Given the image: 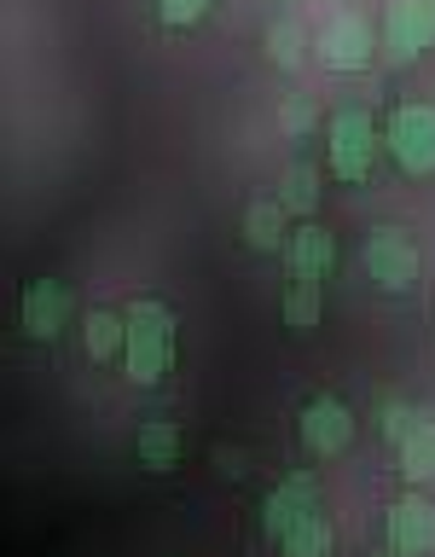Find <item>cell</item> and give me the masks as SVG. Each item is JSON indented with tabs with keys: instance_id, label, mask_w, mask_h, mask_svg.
<instances>
[{
	"instance_id": "cell-15",
	"label": "cell",
	"mask_w": 435,
	"mask_h": 557,
	"mask_svg": "<svg viewBox=\"0 0 435 557\" xmlns=\"http://www.w3.org/2000/svg\"><path fill=\"white\" fill-rule=\"evenodd\" d=\"M400 476L407 482H435V418H424V424L400 442Z\"/></svg>"
},
{
	"instance_id": "cell-8",
	"label": "cell",
	"mask_w": 435,
	"mask_h": 557,
	"mask_svg": "<svg viewBox=\"0 0 435 557\" xmlns=\"http://www.w3.org/2000/svg\"><path fill=\"white\" fill-rule=\"evenodd\" d=\"M389 552H400V557L435 552V505L424 494H407L389 505Z\"/></svg>"
},
{
	"instance_id": "cell-19",
	"label": "cell",
	"mask_w": 435,
	"mask_h": 557,
	"mask_svg": "<svg viewBox=\"0 0 435 557\" xmlns=\"http://www.w3.org/2000/svg\"><path fill=\"white\" fill-rule=\"evenodd\" d=\"M302 52H308V29L296 24V17H278V24L268 29V59L278 70H296V64H302Z\"/></svg>"
},
{
	"instance_id": "cell-22",
	"label": "cell",
	"mask_w": 435,
	"mask_h": 557,
	"mask_svg": "<svg viewBox=\"0 0 435 557\" xmlns=\"http://www.w3.org/2000/svg\"><path fill=\"white\" fill-rule=\"evenodd\" d=\"M209 0H157V17H163L169 29H181V24H198Z\"/></svg>"
},
{
	"instance_id": "cell-24",
	"label": "cell",
	"mask_w": 435,
	"mask_h": 557,
	"mask_svg": "<svg viewBox=\"0 0 435 557\" xmlns=\"http://www.w3.org/2000/svg\"><path fill=\"white\" fill-rule=\"evenodd\" d=\"M377 557H400V552H377Z\"/></svg>"
},
{
	"instance_id": "cell-1",
	"label": "cell",
	"mask_w": 435,
	"mask_h": 557,
	"mask_svg": "<svg viewBox=\"0 0 435 557\" xmlns=\"http://www.w3.org/2000/svg\"><path fill=\"white\" fill-rule=\"evenodd\" d=\"M174 360V320L163 302H134L128 308V348H122V366H128L134 383H157L163 366Z\"/></svg>"
},
{
	"instance_id": "cell-23",
	"label": "cell",
	"mask_w": 435,
	"mask_h": 557,
	"mask_svg": "<svg viewBox=\"0 0 435 557\" xmlns=\"http://www.w3.org/2000/svg\"><path fill=\"white\" fill-rule=\"evenodd\" d=\"M215 465L226 470V476H244V453L238 447H215Z\"/></svg>"
},
{
	"instance_id": "cell-13",
	"label": "cell",
	"mask_w": 435,
	"mask_h": 557,
	"mask_svg": "<svg viewBox=\"0 0 435 557\" xmlns=\"http://www.w3.org/2000/svg\"><path fill=\"white\" fill-rule=\"evenodd\" d=\"M134 453L146 470H174V459H181V430H174V418H146Z\"/></svg>"
},
{
	"instance_id": "cell-3",
	"label": "cell",
	"mask_w": 435,
	"mask_h": 557,
	"mask_svg": "<svg viewBox=\"0 0 435 557\" xmlns=\"http://www.w3.org/2000/svg\"><path fill=\"white\" fill-rule=\"evenodd\" d=\"M365 273H372L383 290H407L418 278V244L400 233V226H372V233H365Z\"/></svg>"
},
{
	"instance_id": "cell-21",
	"label": "cell",
	"mask_w": 435,
	"mask_h": 557,
	"mask_svg": "<svg viewBox=\"0 0 435 557\" xmlns=\"http://www.w3.org/2000/svg\"><path fill=\"white\" fill-rule=\"evenodd\" d=\"M313 116H320V111H313V99H308V94H290L285 104H278V128H285V134H308V128H313Z\"/></svg>"
},
{
	"instance_id": "cell-11",
	"label": "cell",
	"mask_w": 435,
	"mask_h": 557,
	"mask_svg": "<svg viewBox=\"0 0 435 557\" xmlns=\"http://www.w3.org/2000/svg\"><path fill=\"white\" fill-rule=\"evenodd\" d=\"M285 261H290V278H313V285H320V278L337 268V238H331L320 221H308V226H296V233H290Z\"/></svg>"
},
{
	"instance_id": "cell-6",
	"label": "cell",
	"mask_w": 435,
	"mask_h": 557,
	"mask_svg": "<svg viewBox=\"0 0 435 557\" xmlns=\"http://www.w3.org/2000/svg\"><path fill=\"white\" fill-rule=\"evenodd\" d=\"M430 41H435V7L430 0H395L389 17H383V52H389L395 64H407Z\"/></svg>"
},
{
	"instance_id": "cell-5",
	"label": "cell",
	"mask_w": 435,
	"mask_h": 557,
	"mask_svg": "<svg viewBox=\"0 0 435 557\" xmlns=\"http://www.w3.org/2000/svg\"><path fill=\"white\" fill-rule=\"evenodd\" d=\"M308 511H320V487H313V470H290V476L278 482L268 499H261V529H268V540H285Z\"/></svg>"
},
{
	"instance_id": "cell-20",
	"label": "cell",
	"mask_w": 435,
	"mask_h": 557,
	"mask_svg": "<svg viewBox=\"0 0 435 557\" xmlns=\"http://www.w3.org/2000/svg\"><path fill=\"white\" fill-rule=\"evenodd\" d=\"M424 418H430V412H412L407 400H383V407H377V430H383V442L400 447L418 424H424Z\"/></svg>"
},
{
	"instance_id": "cell-17",
	"label": "cell",
	"mask_w": 435,
	"mask_h": 557,
	"mask_svg": "<svg viewBox=\"0 0 435 557\" xmlns=\"http://www.w3.org/2000/svg\"><path fill=\"white\" fill-rule=\"evenodd\" d=\"M320 313H325L320 285H313V278H290V285H285V325L290 331H313V325H320Z\"/></svg>"
},
{
	"instance_id": "cell-16",
	"label": "cell",
	"mask_w": 435,
	"mask_h": 557,
	"mask_svg": "<svg viewBox=\"0 0 435 557\" xmlns=\"http://www.w3.org/2000/svg\"><path fill=\"white\" fill-rule=\"evenodd\" d=\"M278 203H285V215H313V209H320V174H313V163H290L285 169Z\"/></svg>"
},
{
	"instance_id": "cell-4",
	"label": "cell",
	"mask_w": 435,
	"mask_h": 557,
	"mask_svg": "<svg viewBox=\"0 0 435 557\" xmlns=\"http://www.w3.org/2000/svg\"><path fill=\"white\" fill-rule=\"evenodd\" d=\"M372 157H377L372 116H365V111H337V116H331V169H337L343 181H365Z\"/></svg>"
},
{
	"instance_id": "cell-18",
	"label": "cell",
	"mask_w": 435,
	"mask_h": 557,
	"mask_svg": "<svg viewBox=\"0 0 435 557\" xmlns=\"http://www.w3.org/2000/svg\"><path fill=\"white\" fill-rule=\"evenodd\" d=\"M278 546H285V557H331V522L320 511H308Z\"/></svg>"
},
{
	"instance_id": "cell-10",
	"label": "cell",
	"mask_w": 435,
	"mask_h": 557,
	"mask_svg": "<svg viewBox=\"0 0 435 557\" xmlns=\"http://www.w3.org/2000/svg\"><path fill=\"white\" fill-rule=\"evenodd\" d=\"M320 59L331 70H360L365 59H372V24H365L360 12H337L320 29Z\"/></svg>"
},
{
	"instance_id": "cell-9",
	"label": "cell",
	"mask_w": 435,
	"mask_h": 557,
	"mask_svg": "<svg viewBox=\"0 0 435 557\" xmlns=\"http://www.w3.org/2000/svg\"><path fill=\"white\" fill-rule=\"evenodd\" d=\"M17 320H24V331L35 343H52L70 320V290L59 285V278H35V285L24 290V302H17Z\"/></svg>"
},
{
	"instance_id": "cell-7",
	"label": "cell",
	"mask_w": 435,
	"mask_h": 557,
	"mask_svg": "<svg viewBox=\"0 0 435 557\" xmlns=\"http://www.w3.org/2000/svg\"><path fill=\"white\" fill-rule=\"evenodd\" d=\"M355 442V412L343 407L337 395H320L302 407V447L313 459H337V453Z\"/></svg>"
},
{
	"instance_id": "cell-12",
	"label": "cell",
	"mask_w": 435,
	"mask_h": 557,
	"mask_svg": "<svg viewBox=\"0 0 435 557\" xmlns=\"http://www.w3.org/2000/svg\"><path fill=\"white\" fill-rule=\"evenodd\" d=\"M244 244L261 256H273V250H285L290 233H285V203H268V198H256L250 209H244Z\"/></svg>"
},
{
	"instance_id": "cell-25",
	"label": "cell",
	"mask_w": 435,
	"mask_h": 557,
	"mask_svg": "<svg viewBox=\"0 0 435 557\" xmlns=\"http://www.w3.org/2000/svg\"><path fill=\"white\" fill-rule=\"evenodd\" d=\"M430 7H435V0H430Z\"/></svg>"
},
{
	"instance_id": "cell-2",
	"label": "cell",
	"mask_w": 435,
	"mask_h": 557,
	"mask_svg": "<svg viewBox=\"0 0 435 557\" xmlns=\"http://www.w3.org/2000/svg\"><path fill=\"white\" fill-rule=\"evenodd\" d=\"M383 146H389V157L407 174H430L435 169V111L430 104H400V111L389 116Z\"/></svg>"
},
{
	"instance_id": "cell-14",
	"label": "cell",
	"mask_w": 435,
	"mask_h": 557,
	"mask_svg": "<svg viewBox=\"0 0 435 557\" xmlns=\"http://www.w3.org/2000/svg\"><path fill=\"white\" fill-rule=\"evenodd\" d=\"M82 331H87V355H94V360H116L122 348H128V320L111 313V308H94L82 320Z\"/></svg>"
}]
</instances>
